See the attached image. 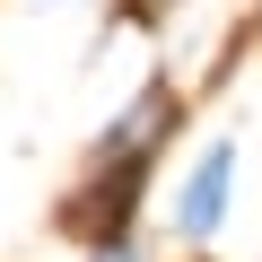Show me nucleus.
Instances as JSON below:
<instances>
[{"label": "nucleus", "instance_id": "nucleus-3", "mask_svg": "<svg viewBox=\"0 0 262 262\" xmlns=\"http://www.w3.org/2000/svg\"><path fill=\"white\" fill-rule=\"evenodd\" d=\"M88 262H140V245H131V236H114V245H88Z\"/></svg>", "mask_w": 262, "mask_h": 262}, {"label": "nucleus", "instance_id": "nucleus-4", "mask_svg": "<svg viewBox=\"0 0 262 262\" xmlns=\"http://www.w3.org/2000/svg\"><path fill=\"white\" fill-rule=\"evenodd\" d=\"M140 9H175V0H140Z\"/></svg>", "mask_w": 262, "mask_h": 262}, {"label": "nucleus", "instance_id": "nucleus-1", "mask_svg": "<svg viewBox=\"0 0 262 262\" xmlns=\"http://www.w3.org/2000/svg\"><path fill=\"white\" fill-rule=\"evenodd\" d=\"M227 184H236V140H210V149L192 158V175L175 184V236H184V245H210V236H219Z\"/></svg>", "mask_w": 262, "mask_h": 262}, {"label": "nucleus", "instance_id": "nucleus-2", "mask_svg": "<svg viewBox=\"0 0 262 262\" xmlns=\"http://www.w3.org/2000/svg\"><path fill=\"white\" fill-rule=\"evenodd\" d=\"M166 131H175V88H166V79H149L140 96L122 105V122L96 140V166H149Z\"/></svg>", "mask_w": 262, "mask_h": 262}]
</instances>
